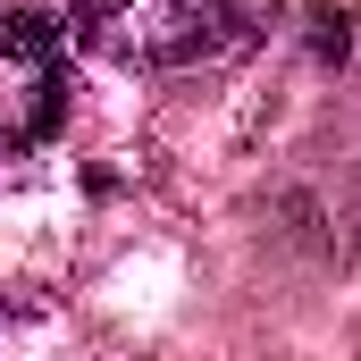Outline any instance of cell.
<instances>
[{"label": "cell", "instance_id": "cell-2", "mask_svg": "<svg viewBox=\"0 0 361 361\" xmlns=\"http://www.w3.org/2000/svg\"><path fill=\"white\" fill-rule=\"evenodd\" d=\"M76 25L85 42H101L109 59H135V68H185V59H210L235 25L227 0H76Z\"/></svg>", "mask_w": 361, "mask_h": 361}, {"label": "cell", "instance_id": "cell-1", "mask_svg": "<svg viewBox=\"0 0 361 361\" xmlns=\"http://www.w3.org/2000/svg\"><path fill=\"white\" fill-rule=\"evenodd\" d=\"M68 118V25L42 8H0V160L51 143Z\"/></svg>", "mask_w": 361, "mask_h": 361}]
</instances>
